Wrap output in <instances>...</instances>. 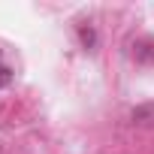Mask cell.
I'll return each mask as SVG.
<instances>
[{"instance_id": "1", "label": "cell", "mask_w": 154, "mask_h": 154, "mask_svg": "<svg viewBox=\"0 0 154 154\" xmlns=\"http://www.w3.org/2000/svg\"><path fill=\"white\" fill-rule=\"evenodd\" d=\"M130 124L154 130V103H142V106H136V109L130 112Z\"/></svg>"}, {"instance_id": "2", "label": "cell", "mask_w": 154, "mask_h": 154, "mask_svg": "<svg viewBox=\"0 0 154 154\" xmlns=\"http://www.w3.org/2000/svg\"><path fill=\"white\" fill-rule=\"evenodd\" d=\"M133 57H136V63H154V39L151 36L136 39L133 42Z\"/></svg>"}, {"instance_id": "3", "label": "cell", "mask_w": 154, "mask_h": 154, "mask_svg": "<svg viewBox=\"0 0 154 154\" xmlns=\"http://www.w3.org/2000/svg\"><path fill=\"white\" fill-rule=\"evenodd\" d=\"M79 39H82V45H85V48H94V42H97L94 27H91V24H88V27H85V24H79Z\"/></svg>"}, {"instance_id": "4", "label": "cell", "mask_w": 154, "mask_h": 154, "mask_svg": "<svg viewBox=\"0 0 154 154\" xmlns=\"http://www.w3.org/2000/svg\"><path fill=\"white\" fill-rule=\"evenodd\" d=\"M12 79H15V72H12V66H6V63H3V57H0V88H6V85H12Z\"/></svg>"}]
</instances>
